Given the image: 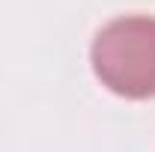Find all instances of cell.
Masks as SVG:
<instances>
[{"instance_id": "obj_1", "label": "cell", "mask_w": 155, "mask_h": 152, "mask_svg": "<svg viewBox=\"0 0 155 152\" xmlns=\"http://www.w3.org/2000/svg\"><path fill=\"white\" fill-rule=\"evenodd\" d=\"M93 72L122 98L155 95V18L125 15L104 24L93 39Z\"/></svg>"}]
</instances>
